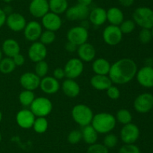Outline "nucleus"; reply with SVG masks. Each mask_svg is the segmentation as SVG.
Segmentation results:
<instances>
[{"mask_svg":"<svg viewBox=\"0 0 153 153\" xmlns=\"http://www.w3.org/2000/svg\"><path fill=\"white\" fill-rule=\"evenodd\" d=\"M1 51L6 57L13 58L14 56L20 53V46L15 39L7 38L3 41Z\"/></svg>","mask_w":153,"mask_h":153,"instance_id":"b1692460","label":"nucleus"},{"mask_svg":"<svg viewBox=\"0 0 153 153\" xmlns=\"http://www.w3.org/2000/svg\"><path fill=\"white\" fill-rule=\"evenodd\" d=\"M40 88L45 94H53L60 89V83L53 76H46L40 80Z\"/></svg>","mask_w":153,"mask_h":153,"instance_id":"aec40b11","label":"nucleus"},{"mask_svg":"<svg viewBox=\"0 0 153 153\" xmlns=\"http://www.w3.org/2000/svg\"><path fill=\"white\" fill-rule=\"evenodd\" d=\"M49 122L46 117H36L33 124V129L37 134H43L47 130Z\"/></svg>","mask_w":153,"mask_h":153,"instance_id":"2f4dec72","label":"nucleus"},{"mask_svg":"<svg viewBox=\"0 0 153 153\" xmlns=\"http://www.w3.org/2000/svg\"><path fill=\"white\" fill-rule=\"evenodd\" d=\"M108 75L95 74L91 77V85L94 88L99 91H106L112 85Z\"/></svg>","mask_w":153,"mask_h":153,"instance_id":"5701e85b","label":"nucleus"},{"mask_svg":"<svg viewBox=\"0 0 153 153\" xmlns=\"http://www.w3.org/2000/svg\"></svg>","mask_w":153,"mask_h":153,"instance_id":"13d9d810","label":"nucleus"},{"mask_svg":"<svg viewBox=\"0 0 153 153\" xmlns=\"http://www.w3.org/2000/svg\"><path fill=\"white\" fill-rule=\"evenodd\" d=\"M82 140L88 145L97 142L98 140V133L91 124L82 127Z\"/></svg>","mask_w":153,"mask_h":153,"instance_id":"cd10ccee","label":"nucleus"},{"mask_svg":"<svg viewBox=\"0 0 153 153\" xmlns=\"http://www.w3.org/2000/svg\"><path fill=\"white\" fill-rule=\"evenodd\" d=\"M133 20L142 28L151 29L153 27V10L148 7H139L134 10Z\"/></svg>","mask_w":153,"mask_h":153,"instance_id":"20e7f679","label":"nucleus"},{"mask_svg":"<svg viewBox=\"0 0 153 153\" xmlns=\"http://www.w3.org/2000/svg\"><path fill=\"white\" fill-rule=\"evenodd\" d=\"M16 66L15 65L12 58L5 57L2 58L0 62V72L4 74H8L15 70Z\"/></svg>","mask_w":153,"mask_h":153,"instance_id":"7c9ffc66","label":"nucleus"},{"mask_svg":"<svg viewBox=\"0 0 153 153\" xmlns=\"http://www.w3.org/2000/svg\"><path fill=\"white\" fill-rule=\"evenodd\" d=\"M107 95L109 98L112 99V100H117L120 97V92L119 88L115 86L111 85L107 90Z\"/></svg>","mask_w":153,"mask_h":153,"instance_id":"79ce46f5","label":"nucleus"},{"mask_svg":"<svg viewBox=\"0 0 153 153\" xmlns=\"http://www.w3.org/2000/svg\"><path fill=\"white\" fill-rule=\"evenodd\" d=\"M90 13L89 7L78 3L76 5L68 8L66 10V18L70 21H83L88 18Z\"/></svg>","mask_w":153,"mask_h":153,"instance_id":"6e6552de","label":"nucleus"},{"mask_svg":"<svg viewBox=\"0 0 153 153\" xmlns=\"http://www.w3.org/2000/svg\"><path fill=\"white\" fill-rule=\"evenodd\" d=\"M1 140H2V136H1V134L0 133V142H1Z\"/></svg>","mask_w":153,"mask_h":153,"instance_id":"6e6d98bb","label":"nucleus"},{"mask_svg":"<svg viewBox=\"0 0 153 153\" xmlns=\"http://www.w3.org/2000/svg\"><path fill=\"white\" fill-rule=\"evenodd\" d=\"M3 1H4L5 3H7V4H8V3L11 2L13 1V0H3Z\"/></svg>","mask_w":153,"mask_h":153,"instance_id":"864d4df0","label":"nucleus"},{"mask_svg":"<svg viewBox=\"0 0 153 153\" xmlns=\"http://www.w3.org/2000/svg\"><path fill=\"white\" fill-rule=\"evenodd\" d=\"M53 77H55L58 80L64 79L65 77V72H64V68H55L53 71Z\"/></svg>","mask_w":153,"mask_h":153,"instance_id":"37998d69","label":"nucleus"},{"mask_svg":"<svg viewBox=\"0 0 153 153\" xmlns=\"http://www.w3.org/2000/svg\"><path fill=\"white\" fill-rule=\"evenodd\" d=\"M88 19L91 23L96 26H100L107 21V12L103 8L97 7L90 10Z\"/></svg>","mask_w":153,"mask_h":153,"instance_id":"4be33fe9","label":"nucleus"},{"mask_svg":"<svg viewBox=\"0 0 153 153\" xmlns=\"http://www.w3.org/2000/svg\"><path fill=\"white\" fill-rule=\"evenodd\" d=\"M78 56L79 59L85 62H90L94 61L96 57V49L91 44L86 42L80 45L77 48Z\"/></svg>","mask_w":153,"mask_h":153,"instance_id":"412c9836","label":"nucleus"},{"mask_svg":"<svg viewBox=\"0 0 153 153\" xmlns=\"http://www.w3.org/2000/svg\"><path fill=\"white\" fill-rule=\"evenodd\" d=\"M35 72L34 73L37 75L40 78H43L47 75L48 71H49V64L45 60L38 62L36 63L35 68H34Z\"/></svg>","mask_w":153,"mask_h":153,"instance_id":"72a5a7b5","label":"nucleus"},{"mask_svg":"<svg viewBox=\"0 0 153 153\" xmlns=\"http://www.w3.org/2000/svg\"><path fill=\"white\" fill-rule=\"evenodd\" d=\"M71 115L75 122L81 127H85L91 124L94 114L91 108L88 105L79 104L73 106Z\"/></svg>","mask_w":153,"mask_h":153,"instance_id":"7ed1b4c3","label":"nucleus"},{"mask_svg":"<svg viewBox=\"0 0 153 153\" xmlns=\"http://www.w3.org/2000/svg\"><path fill=\"white\" fill-rule=\"evenodd\" d=\"M123 34L118 26L109 25L102 32V38L105 44L109 46H116L119 44L123 39Z\"/></svg>","mask_w":153,"mask_h":153,"instance_id":"0eeeda50","label":"nucleus"},{"mask_svg":"<svg viewBox=\"0 0 153 153\" xmlns=\"http://www.w3.org/2000/svg\"><path fill=\"white\" fill-rule=\"evenodd\" d=\"M12 59H13V62H14L15 65L16 66H22L25 62V57L20 53H18L17 55L14 56L12 58Z\"/></svg>","mask_w":153,"mask_h":153,"instance_id":"c03bdc74","label":"nucleus"},{"mask_svg":"<svg viewBox=\"0 0 153 153\" xmlns=\"http://www.w3.org/2000/svg\"><path fill=\"white\" fill-rule=\"evenodd\" d=\"M116 124L117 120L114 116L109 112H102L94 116L91 124L98 134H106L114 129Z\"/></svg>","mask_w":153,"mask_h":153,"instance_id":"f03ea898","label":"nucleus"},{"mask_svg":"<svg viewBox=\"0 0 153 153\" xmlns=\"http://www.w3.org/2000/svg\"><path fill=\"white\" fill-rule=\"evenodd\" d=\"M134 108L139 113H146L153 108V95L145 92L139 94L134 101Z\"/></svg>","mask_w":153,"mask_h":153,"instance_id":"9b49d317","label":"nucleus"},{"mask_svg":"<svg viewBox=\"0 0 153 153\" xmlns=\"http://www.w3.org/2000/svg\"><path fill=\"white\" fill-rule=\"evenodd\" d=\"M3 52H2V51H1V50H0V62H1V60L2 59V58H3Z\"/></svg>","mask_w":153,"mask_h":153,"instance_id":"603ef678","label":"nucleus"},{"mask_svg":"<svg viewBox=\"0 0 153 153\" xmlns=\"http://www.w3.org/2000/svg\"><path fill=\"white\" fill-rule=\"evenodd\" d=\"M28 58L33 62H38L45 60L47 56V48L46 45L42 44L40 41L33 42L32 44L29 46L28 51Z\"/></svg>","mask_w":153,"mask_h":153,"instance_id":"f8f14e48","label":"nucleus"},{"mask_svg":"<svg viewBox=\"0 0 153 153\" xmlns=\"http://www.w3.org/2000/svg\"><path fill=\"white\" fill-rule=\"evenodd\" d=\"M111 64L104 58L94 59L92 63V70L95 74L108 75Z\"/></svg>","mask_w":153,"mask_h":153,"instance_id":"a878e982","label":"nucleus"},{"mask_svg":"<svg viewBox=\"0 0 153 153\" xmlns=\"http://www.w3.org/2000/svg\"><path fill=\"white\" fill-rule=\"evenodd\" d=\"M53 108L52 101L46 97L35 98L30 106V110L36 117H46Z\"/></svg>","mask_w":153,"mask_h":153,"instance_id":"39448f33","label":"nucleus"},{"mask_svg":"<svg viewBox=\"0 0 153 153\" xmlns=\"http://www.w3.org/2000/svg\"><path fill=\"white\" fill-rule=\"evenodd\" d=\"M49 10L60 15L65 13L69 8L68 0H49Z\"/></svg>","mask_w":153,"mask_h":153,"instance_id":"c85d7f7f","label":"nucleus"},{"mask_svg":"<svg viewBox=\"0 0 153 153\" xmlns=\"http://www.w3.org/2000/svg\"><path fill=\"white\" fill-rule=\"evenodd\" d=\"M88 37L89 33L88 28L82 26L72 27L68 30L67 34V40L75 44L78 46L88 42Z\"/></svg>","mask_w":153,"mask_h":153,"instance_id":"423d86ee","label":"nucleus"},{"mask_svg":"<svg viewBox=\"0 0 153 153\" xmlns=\"http://www.w3.org/2000/svg\"><path fill=\"white\" fill-rule=\"evenodd\" d=\"M35 99L34 92L24 89L19 94V101L24 106H30Z\"/></svg>","mask_w":153,"mask_h":153,"instance_id":"c756f323","label":"nucleus"},{"mask_svg":"<svg viewBox=\"0 0 153 153\" xmlns=\"http://www.w3.org/2000/svg\"><path fill=\"white\" fill-rule=\"evenodd\" d=\"M6 18H7V14L4 13L3 9L0 8V28L5 24Z\"/></svg>","mask_w":153,"mask_h":153,"instance_id":"49530a36","label":"nucleus"},{"mask_svg":"<svg viewBox=\"0 0 153 153\" xmlns=\"http://www.w3.org/2000/svg\"><path fill=\"white\" fill-rule=\"evenodd\" d=\"M152 35L150 29L142 28L139 33V40L142 44H148L152 40Z\"/></svg>","mask_w":153,"mask_h":153,"instance_id":"ea45409f","label":"nucleus"},{"mask_svg":"<svg viewBox=\"0 0 153 153\" xmlns=\"http://www.w3.org/2000/svg\"><path fill=\"white\" fill-rule=\"evenodd\" d=\"M3 10H4V13H5L7 15H8V14H10L13 13V11H12V10H13V9H12L11 6H10V5L5 6V7L3 8Z\"/></svg>","mask_w":153,"mask_h":153,"instance_id":"8fccbe9b","label":"nucleus"},{"mask_svg":"<svg viewBox=\"0 0 153 153\" xmlns=\"http://www.w3.org/2000/svg\"><path fill=\"white\" fill-rule=\"evenodd\" d=\"M137 72V66L134 60L123 58L111 64L108 76L113 83L124 85L132 80Z\"/></svg>","mask_w":153,"mask_h":153,"instance_id":"f257e3e1","label":"nucleus"},{"mask_svg":"<svg viewBox=\"0 0 153 153\" xmlns=\"http://www.w3.org/2000/svg\"><path fill=\"white\" fill-rule=\"evenodd\" d=\"M117 122H120L122 124H127L131 123L132 121V115L131 112L127 109H120L116 113Z\"/></svg>","mask_w":153,"mask_h":153,"instance_id":"473e14b6","label":"nucleus"},{"mask_svg":"<svg viewBox=\"0 0 153 153\" xmlns=\"http://www.w3.org/2000/svg\"><path fill=\"white\" fill-rule=\"evenodd\" d=\"M77 1L79 4H83L88 7H89V5H91L93 2V0H77Z\"/></svg>","mask_w":153,"mask_h":153,"instance_id":"09e8293b","label":"nucleus"},{"mask_svg":"<svg viewBox=\"0 0 153 153\" xmlns=\"http://www.w3.org/2000/svg\"><path fill=\"white\" fill-rule=\"evenodd\" d=\"M64 70L66 77L75 80L80 76L83 73L84 63L79 58H72L67 62Z\"/></svg>","mask_w":153,"mask_h":153,"instance_id":"1a4fd4ad","label":"nucleus"},{"mask_svg":"<svg viewBox=\"0 0 153 153\" xmlns=\"http://www.w3.org/2000/svg\"><path fill=\"white\" fill-rule=\"evenodd\" d=\"M82 140V134L81 130H73L69 133L67 140L70 144H77Z\"/></svg>","mask_w":153,"mask_h":153,"instance_id":"58836bf2","label":"nucleus"},{"mask_svg":"<svg viewBox=\"0 0 153 153\" xmlns=\"http://www.w3.org/2000/svg\"><path fill=\"white\" fill-rule=\"evenodd\" d=\"M30 14L35 18H42L49 11L48 0H31L28 7Z\"/></svg>","mask_w":153,"mask_h":153,"instance_id":"a211bd4d","label":"nucleus"},{"mask_svg":"<svg viewBox=\"0 0 153 153\" xmlns=\"http://www.w3.org/2000/svg\"><path fill=\"white\" fill-rule=\"evenodd\" d=\"M87 153H109L108 148L102 143H95L89 145Z\"/></svg>","mask_w":153,"mask_h":153,"instance_id":"4c0bfd02","label":"nucleus"},{"mask_svg":"<svg viewBox=\"0 0 153 153\" xmlns=\"http://www.w3.org/2000/svg\"><path fill=\"white\" fill-rule=\"evenodd\" d=\"M63 92L69 98H76L80 94L81 88L77 82L73 79H67L62 82L61 86Z\"/></svg>","mask_w":153,"mask_h":153,"instance_id":"393cba45","label":"nucleus"},{"mask_svg":"<svg viewBox=\"0 0 153 153\" xmlns=\"http://www.w3.org/2000/svg\"><path fill=\"white\" fill-rule=\"evenodd\" d=\"M151 29H152V30H151V32H152V38H153V27L152 28H151Z\"/></svg>","mask_w":153,"mask_h":153,"instance_id":"4d7b16f0","label":"nucleus"},{"mask_svg":"<svg viewBox=\"0 0 153 153\" xmlns=\"http://www.w3.org/2000/svg\"><path fill=\"white\" fill-rule=\"evenodd\" d=\"M40 80L34 72H25L19 77V83L24 89L34 92L40 87Z\"/></svg>","mask_w":153,"mask_h":153,"instance_id":"2eb2a0df","label":"nucleus"},{"mask_svg":"<svg viewBox=\"0 0 153 153\" xmlns=\"http://www.w3.org/2000/svg\"><path fill=\"white\" fill-rule=\"evenodd\" d=\"M36 116L30 110H20L16 115V122L18 125L23 129L32 128Z\"/></svg>","mask_w":153,"mask_h":153,"instance_id":"6ab92c4d","label":"nucleus"},{"mask_svg":"<svg viewBox=\"0 0 153 153\" xmlns=\"http://www.w3.org/2000/svg\"><path fill=\"white\" fill-rule=\"evenodd\" d=\"M140 136L139 128L134 123L124 124L120 130L121 140L124 144L134 143Z\"/></svg>","mask_w":153,"mask_h":153,"instance_id":"9d476101","label":"nucleus"},{"mask_svg":"<svg viewBox=\"0 0 153 153\" xmlns=\"http://www.w3.org/2000/svg\"><path fill=\"white\" fill-rule=\"evenodd\" d=\"M135 22L133 20H126L119 26L123 34H130L132 32L135 28Z\"/></svg>","mask_w":153,"mask_h":153,"instance_id":"e433bc0d","label":"nucleus"},{"mask_svg":"<svg viewBox=\"0 0 153 153\" xmlns=\"http://www.w3.org/2000/svg\"><path fill=\"white\" fill-rule=\"evenodd\" d=\"M23 32L25 39L33 43L40 39V35L43 32V26L37 21L31 20L27 22Z\"/></svg>","mask_w":153,"mask_h":153,"instance_id":"ddd939ff","label":"nucleus"},{"mask_svg":"<svg viewBox=\"0 0 153 153\" xmlns=\"http://www.w3.org/2000/svg\"><path fill=\"white\" fill-rule=\"evenodd\" d=\"M118 143V137L116 134L113 133L106 134L103 140V144L105 146L108 148H114Z\"/></svg>","mask_w":153,"mask_h":153,"instance_id":"c9c22d12","label":"nucleus"},{"mask_svg":"<svg viewBox=\"0 0 153 153\" xmlns=\"http://www.w3.org/2000/svg\"><path fill=\"white\" fill-rule=\"evenodd\" d=\"M146 66H151V67H152L153 65V59L152 58H149L146 59Z\"/></svg>","mask_w":153,"mask_h":153,"instance_id":"3c124183","label":"nucleus"},{"mask_svg":"<svg viewBox=\"0 0 153 153\" xmlns=\"http://www.w3.org/2000/svg\"><path fill=\"white\" fill-rule=\"evenodd\" d=\"M1 120H2V112L0 111V123H1Z\"/></svg>","mask_w":153,"mask_h":153,"instance_id":"5fc2aeb1","label":"nucleus"},{"mask_svg":"<svg viewBox=\"0 0 153 153\" xmlns=\"http://www.w3.org/2000/svg\"><path fill=\"white\" fill-rule=\"evenodd\" d=\"M78 46H76L75 44L72 43V42L67 41L65 44V49L67 52H74L77 51Z\"/></svg>","mask_w":153,"mask_h":153,"instance_id":"a18cd8bd","label":"nucleus"},{"mask_svg":"<svg viewBox=\"0 0 153 153\" xmlns=\"http://www.w3.org/2000/svg\"><path fill=\"white\" fill-rule=\"evenodd\" d=\"M56 36H55V32L49 31V30H46L43 32L40 37V42L43 44L44 45H49L53 43L55 40Z\"/></svg>","mask_w":153,"mask_h":153,"instance_id":"f704fd0d","label":"nucleus"},{"mask_svg":"<svg viewBox=\"0 0 153 153\" xmlns=\"http://www.w3.org/2000/svg\"><path fill=\"white\" fill-rule=\"evenodd\" d=\"M41 25L46 30L56 32L61 28L62 26V20L57 14L49 11L41 18Z\"/></svg>","mask_w":153,"mask_h":153,"instance_id":"dca6fc26","label":"nucleus"},{"mask_svg":"<svg viewBox=\"0 0 153 153\" xmlns=\"http://www.w3.org/2000/svg\"><path fill=\"white\" fill-rule=\"evenodd\" d=\"M107 12V21L110 25L119 26L124 20V14L121 9L117 7H111L106 10Z\"/></svg>","mask_w":153,"mask_h":153,"instance_id":"bb28decb","label":"nucleus"},{"mask_svg":"<svg viewBox=\"0 0 153 153\" xmlns=\"http://www.w3.org/2000/svg\"><path fill=\"white\" fill-rule=\"evenodd\" d=\"M118 2H120V4L122 6L126 8L130 7V6L132 5L134 2V0H118Z\"/></svg>","mask_w":153,"mask_h":153,"instance_id":"de8ad7c7","label":"nucleus"},{"mask_svg":"<svg viewBox=\"0 0 153 153\" xmlns=\"http://www.w3.org/2000/svg\"><path fill=\"white\" fill-rule=\"evenodd\" d=\"M26 20L25 16L19 13H13L7 15L5 24L11 31L15 32L23 31L26 26Z\"/></svg>","mask_w":153,"mask_h":153,"instance_id":"4468645a","label":"nucleus"},{"mask_svg":"<svg viewBox=\"0 0 153 153\" xmlns=\"http://www.w3.org/2000/svg\"><path fill=\"white\" fill-rule=\"evenodd\" d=\"M119 153H141L137 146L132 144H124L120 148Z\"/></svg>","mask_w":153,"mask_h":153,"instance_id":"a19ab883","label":"nucleus"},{"mask_svg":"<svg viewBox=\"0 0 153 153\" xmlns=\"http://www.w3.org/2000/svg\"><path fill=\"white\" fill-rule=\"evenodd\" d=\"M136 78L140 86L146 88L153 87V67L146 66L137 70Z\"/></svg>","mask_w":153,"mask_h":153,"instance_id":"f3484780","label":"nucleus"}]
</instances>
